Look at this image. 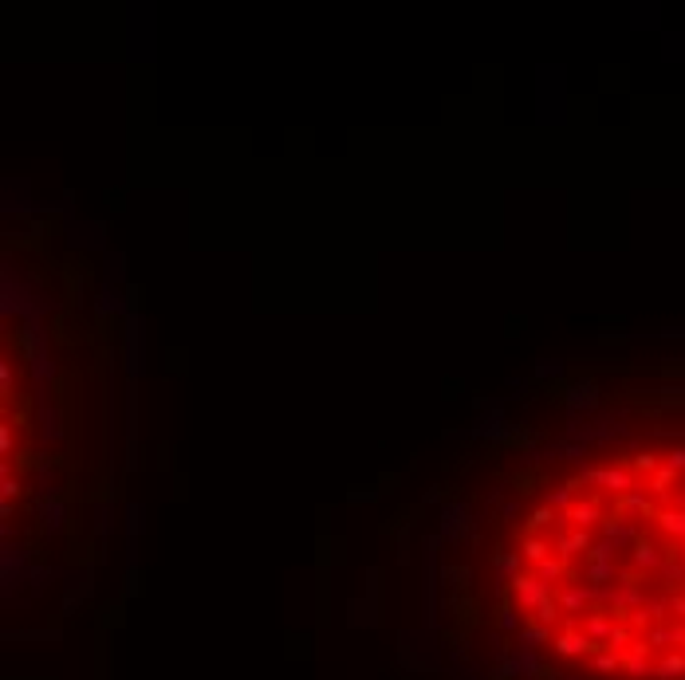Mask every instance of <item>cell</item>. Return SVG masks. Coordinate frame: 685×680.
<instances>
[{"label":"cell","instance_id":"8","mask_svg":"<svg viewBox=\"0 0 685 680\" xmlns=\"http://www.w3.org/2000/svg\"><path fill=\"white\" fill-rule=\"evenodd\" d=\"M40 515H44V523H48V527H60V523H63V503H60V499H55V496H44V503H40Z\"/></svg>","mask_w":685,"mask_h":680},{"label":"cell","instance_id":"7","mask_svg":"<svg viewBox=\"0 0 685 680\" xmlns=\"http://www.w3.org/2000/svg\"><path fill=\"white\" fill-rule=\"evenodd\" d=\"M40 429H44V440H60V413L51 405H40Z\"/></svg>","mask_w":685,"mask_h":680},{"label":"cell","instance_id":"10","mask_svg":"<svg viewBox=\"0 0 685 680\" xmlns=\"http://www.w3.org/2000/svg\"><path fill=\"white\" fill-rule=\"evenodd\" d=\"M0 397L12 401V362H0Z\"/></svg>","mask_w":685,"mask_h":680},{"label":"cell","instance_id":"2","mask_svg":"<svg viewBox=\"0 0 685 680\" xmlns=\"http://www.w3.org/2000/svg\"><path fill=\"white\" fill-rule=\"evenodd\" d=\"M469 527H473V519H469V511L461 503H445L441 508V531H445V539H461Z\"/></svg>","mask_w":685,"mask_h":680},{"label":"cell","instance_id":"14","mask_svg":"<svg viewBox=\"0 0 685 680\" xmlns=\"http://www.w3.org/2000/svg\"><path fill=\"white\" fill-rule=\"evenodd\" d=\"M536 374H539V377H548V374L555 377V374H560V362H539V370H536Z\"/></svg>","mask_w":685,"mask_h":680},{"label":"cell","instance_id":"5","mask_svg":"<svg viewBox=\"0 0 685 680\" xmlns=\"http://www.w3.org/2000/svg\"><path fill=\"white\" fill-rule=\"evenodd\" d=\"M563 401H567L571 409H591V405H599V389H595V382H587V377H583V382H579V386L571 389Z\"/></svg>","mask_w":685,"mask_h":680},{"label":"cell","instance_id":"1","mask_svg":"<svg viewBox=\"0 0 685 680\" xmlns=\"http://www.w3.org/2000/svg\"><path fill=\"white\" fill-rule=\"evenodd\" d=\"M579 480H583V484L602 487L607 496H626V492L638 484V472L630 468V464H614V468H587Z\"/></svg>","mask_w":685,"mask_h":680},{"label":"cell","instance_id":"3","mask_svg":"<svg viewBox=\"0 0 685 680\" xmlns=\"http://www.w3.org/2000/svg\"><path fill=\"white\" fill-rule=\"evenodd\" d=\"M555 551H551V539H544V535H520V559L528 562V566H539L544 559H551Z\"/></svg>","mask_w":685,"mask_h":680},{"label":"cell","instance_id":"6","mask_svg":"<svg viewBox=\"0 0 685 680\" xmlns=\"http://www.w3.org/2000/svg\"><path fill=\"white\" fill-rule=\"evenodd\" d=\"M555 519H560V511H551L548 503H544V508H539V511H532V519L524 523V535H539L544 527H551Z\"/></svg>","mask_w":685,"mask_h":680},{"label":"cell","instance_id":"9","mask_svg":"<svg viewBox=\"0 0 685 680\" xmlns=\"http://www.w3.org/2000/svg\"><path fill=\"white\" fill-rule=\"evenodd\" d=\"M445 578H449V586H457V590H465V586H469V578H473V571H469V566H449V571H445Z\"/></svg>","mask_w":685,"mask_h":680},{"label":"cell","instance_id":"13","mask_svg":"<svg viewBox=\"0 0 685 680\" xmlns=\"http://www.w3.org/2000/svg\"><path fill=\"white\" fill-rule=\"evenodd\" d=\"M0 496H4L8 503H12V499L20 496V480H12V476H4V480H0Z\"/></svg>","mask_w":685,"mask_h":680},{"label":"cell","instance_id":"12","mask_svg":"<svg viewBox=\"0 0 685 680\" xmlns=\"http://www.w3.org/2000/svg\"><path fill=\"white\" fill-rule=\"evenodd\" d=\"M12 445H16L12 425H0V456H12Z\"/></svg>","mask_w":685,"mask_h":680},{"label":"cell","instance_id":"11","mask_svg":"<svg viewBox=\"0 0 685 680\" xmlns=\"http://www.w3.org/2000/svg\"><path fill=\"white\" fill-rule=\"evenodd\" d=\"M512 484H516V492H520V496H532V492H536V476H532V472H516Z\"/></svg>","mask_w":685,"mask_h":680},{"label":"cell","instance_id":"4","mask_svg":"<svg viewBox=\"0 0 685 680\" xmlns=\"http://www.w3.org/2000/svg\"><path fill=\"white\" fill-rule=\"evenodd\" d=\"M532 574H536V582H544L548 590H555V586L563 582V574H567V566H563V562L555 559V555H551V559H544L539 566H532Z\"/></svg>","mask_w":685,"mask_h":680}]
</instances>
